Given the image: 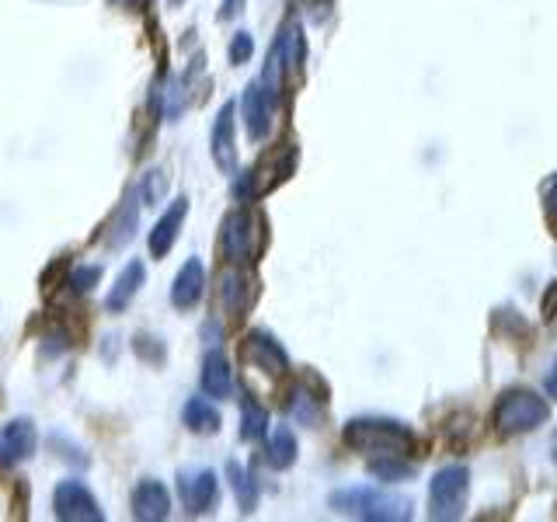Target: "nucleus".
Returning a JSON list of instances; mask_svg holds the SVG:
<instances>
[{
	"label": "nucleus",
	"instance_id": "nucleus-33",
	"mask_svg": "<svg viewBox=\"0 0 557 522\" xmlns=\"http://www.w3.org/2000/svg\"><path fill=\"white\" fill-rule=\"evenodd\" d=\"M554 463H557V439H554Z\"/></svg>",
	"mask_w": 557,
	"mask_h": 522
},
{
	"label": "nucleus",
	"instance_id": "nucleus-13",
	"mask_svg": "<svg viewBox=\"0 0 557 522\" xmlns=\"http://www.w3.org/2000/svg\"><path fill=\"white\" fill-rule=\"evenodd\" d=\"M206 293V269L199 258H188L182 272L174 275V286H171V307L174 310H191Z\"/></svg>",
	"mask_w": 557,
	"mask_h": 522
},
{
	"label": "nucleus",
	"instance_id": "nucleus-2",
	"mask_svg": "<svg viewBox=\"0 0 557 522\" xmlns=\"http://www.w3.org/2000/svg\"><path fill=\"white\" fill-rule=\"evenodd\" d=\"M331 509L352 519L366 522H405L411 519V498L394 495V492H380L370 484H356V487H342L327 498Z\"/></svg>",
	"mask_w": 557,
	"mask_h": 522
},
{
	"label": "nucleus",
	"instance_id": "nucleus-15",
	"mask_svg": "<svg viewBox=\"0 0 557 522\" xmlns=\"http://www.w3.org/2000/svg\"><path fill=\"white\" fill-rule=\"evenodd\" d=\"M188 216V199H174L168 209H164V216L153 223V231H150V254L153 258H164L171 248H174V240H178V231H182V223Z\"/></svg>",
	"mask_w": 557,
	"mask_h": 522
},
{
	"label": "nucleus",
	"instance_id": "nucleus-11",
	"mask_svg": "<svg viewBox=\"0 0 557 522\" xmlns=\"http://www.w3.org/2000/svg\"><path fill=\"white\" fill-rule=\"evenodd\" d=\"M234 115H237V101H226L216 115V122H213V133H209V153H213L216 167L226 174H234V167H237V147H234L237 122H234Z\"/></svg>",
	"mask_w": 557,
	"mask_h": 522
},
{
	"label": "nucleus",
	"instance_id": "nucleus-19",
	"mask_svg": "<svg viewBox=\"0 0 557 522\" xmlns=\"http://www.w3.org/2000/svg\"><path fill=\"white\" fill-rule=\"evenodd\" d=\"M202 390L209 397H231L234 394V376H231V365L220 352H209L206 362H202Z\"/></svg>",
	"mask_w": 557,
	"mask_h": 522
},
{
	"label": "nucleus",
	"instance_id": "nucleus-34",
	"mask_svg": "<svg viewBox=\"0 0 557 522\" xmlns=\"http://www.w3.org/2000/svg\"><path fill=\"white\" fill-rule=\"evenodd\" d=\"M171 4H174V8H178V4H185V0H171Z\"/></svg>",
	"mask_w": 557,
	"mask_h": 522
},
{
	"label": "nucleus",
	"instance_id": "nucleus-22",
	"mask_svg": "<svg viewBox=\"0 0 557 522\" xmlns=\"http://www.w3.org/2000/svg\"><path fill=\"white\" fill-rule=\"evenodd\" d=\"M265 460L272 470H289L296 463V435L278 425L272 435H269V446H265Z\"/></svg>",
	"mask_w": 557,
	"mask_h": 522
},
{
	"label": "nucleus",
	"instance_id": "nucleus-14",
	"mask_svg": "<svg viewBox=\"0 0 557 522\" xmlns=\"http://www.w3.org/2000/svg\"><path fill=\"white\" fill-rule=\"evenodd\" d=\"M168 512H171L168 487L161 481H153V477L139 481L136 492H133V515L139 522H157V519H168Z\"/></svg>",
	"mask_w": 557,
	"mask_h": 522
},
{
	"label": "nucleus",
	"instance_id": "nucleus-26",
	"mask_svg": "<svg viewBox=\"0 0 557 522\" xmlns=\"http://www.w3.org/2000/svg\"><path fill=\"white\" fill-rule=\"evenodd\" d=\"M168 191V178H164V171H150L147 178H144V188H139V199L144 202H157Z\"/></svg>",
	"mask_w": 557,
	"mask_h": 522
},
{
	"label": "nucleus",
	"instance_id": "nucleus-20",
	"mask_svg": "<svg viewBox=\"0 0 557 522\" xmlns=\"http://www.w3.org/2000/svg\"><path fill=\"white\" fill-rule=\"evenodd\" d=\"M220 300L231 318H244V310L251 303V278L240 272H226L223 286H220Z\"/></svg>",
	"mask_w": 557,
	"mask_h": 522
},
{
	"label": "nucleus",
	"instance_id": "nucleus-3",
	"mask_svg": "<svg viewBox=\"0 0 557 522\" xmlns=\"http://www.w3.org/2000/svg\"><path fill=\"white\" fill-rule=\"evenodd\" d=\"M265 220L255 209H234L223 220L220 231V251L231 265H244V261H258L261 248H265Z\"/></svg>",
	"mask_w": 557,
	"mask_h": 522
},
{
	"label": "nucleus",
	"instance_id": "nucleus-32",
	"mask_svg": "<svg viewBox=\"0 0 557 522\" xmlns=\"http://www.w3.org/2000/svg\"><path fill=\"white\" fill-rule=\"evenodd\" d=\"M237 4H240V0H226V4H223V17H234L237 14Z\"/></svg>",
	"mask_w": 557,
	"mask_h": 522
},
{
	"label": "nucleus",
	"instance_id": "nucleus-25",
	"mask_svg": "<svg viewBox=\"0 0 557 522\" xmlns=\"http://www.w3.org/2000/svg\"><path fill=\"white\" fill-rule=\"evenodd\" d=\"M370 474L380 481H405V477H411V463L405 457H373Z\"/></svg>",
	"mask_w": 557,
	"mask_h": 522
},
{
	"label": "nucleus",
	"instance_id": "nucleus-21",
	"mask_svg": "<svg viewBox=\"0 0 557 522\" xmlns=\"http://www.w3.org/2000/svg\"><path fill=\"white\" fill-rule=\"evenodd\" d=\"M269 435V411L258 405L255 397L240 400V439L244 443H258Z\"/></svg>",
	"mask_w": 557,
	"mask_h": 522
},
{
	"label": "nucleus",
	"instance_id": "nucleus-1",
	"mask_svg": "<svg viewBox=\"0 0 557 522\" xmlns=\"http://www.w3.org/2000/svg\"><path fill=\"white\" fill-rule=\"evenodd\" d=\"M342 439L348 449L366 452V457H411L418 439L405 422L394 418H352L342 428Z\"/></svg>",
	"mask_w": 557,
	"mask_h": 522
},
{
	"label": "nucleus",
	"instance_id": "nucleus-29",
	"mask_svg": "<svg viewBox=\"0 0 557 522\" xmlns=\"http://www.w3.org/2000/svg\"><path fill=\"white\" fill-rule=\"evenodd\" d=\"M101 278V269L98 265H87V269H74L70 272V286H74L77 293H87L95 283Z\"/></svg>",
	"mask_w": 557,
	"mask_h": 522
},
{
	"label": "nucleus",
	"instance_id": "nucleus-24",
	"mask_svg": "<svg viewBox=\"0 0 557 522\" xmlns=\"http://www.w3.org/2000/svg\"><path fill=\"white\" fill-rule=\"evenodd\" d=\"M133 226H136V199H126L122 202L115 213H112V220H109V226L104 231H112V237H109V248H122V244H129L133 240Z\"/></svg>",
	"mask_w": 557,
	"mask_h": 522
},
{
	"label": "nucleus",
	"instance_id": "nucleus-12",
	"mask_svg": "<svg viewBox=\"0 0 557 522\" xmlns=\"http://www.w3.org/2000/svg\"><path fill=\"white\" fill-rule=\"evenodd\" d=\"M39 449V432L32 418H14L0 432V463H25Z\"/></svg>",
	"mask_w": 557,
	"mask_h": 522
},
{
	"label": "nucleus",
	"instance_id": "nucleus-23",
	"mask_svg": "<svg viewBox=\"0 0 557 522\" xmlns=\"http://www.w3.org/2000/svg\"><path fill=\"white\" fill-rule=\"evenodd\" d=\"M226 477H231V487H234V495H237L240 512H255L258 509V484L251 477V470L240 467L237 460H231V463H226Z\"/></svg>",
	"mask_w": 557,
	"mask_h": 522
},
{
	"label": "nucleus",
	"instance_id": "nucleus-18",
	"mask_svg": "<svg viewBox=\"0 0 557 522\" xmlns=\"http://www.w3.org/2000/svg\"><path fill=\"white\" fill-rule=\"evenodd\" d=\"M182 418H185V428L196 432V435H216L223 425V418L213 408V400H206V397H188Z\"/></svg>",
	"mask_w": 557,
	"mask_h": 522
},
{
	"label": "nucleus",
	"instance_id": "nucleus-16",
	"mask_svg": "<svg viewBox=\"0 0 557 522\" xmlns=\"http://www.w3.org/2000/svg\"><path fill=\"white\" fill-rule=\"evenodd\" d=\"M144 278H147V269H144V261H129L126 269H122V275L115 278V286H112V293H109V300H104V307H109L112 313H119V310H126L133 300H136V293H139V286H144Z\"/></svg>",
	"mask_w": 557,
	"mask_h": 522
},
{
	"label": "nucleus",
	"instance_id": "nucleus-28",
	"mask_svg": "<svg viewBox=\"0 0 557 522\" xmlns=\"http://www.w3.org/2000/svg\"><path fill=\"white\" fill-rule=\"evenodd\" d=\"M255 52V39L248 32H237L234 42H231V63H248Z\"/></svg>",
	"mask_w": 557,
	"mask_h": 522
},
{
	"label": "nucleus",
	"instance_id": "nucleus-8",
	"mask_svg": "<svg viewBox=\"0 0 557 522\" xmlns=\"http://www.w3.org/2000/svg\"><path fill=\"white\" fill-rule=\"evenodd\" d=\"M178 495L188 515H209L220 501V477L213 470H182L178 477Z\"/></svg>",
	"mask_w": 557,
	"mask_h": 522
},
{
	"label": "nucleus",
	"instance_id": "nucleus-4",
	"mask_svg": "<svg viewBox=\"0 0 557 522\" xmlns=\"http://www.w3.org/2000/svg\"><path fill=\"white\" fill-rule=\"evenodd\" d=\"M550 418V405L547 397H540L533 390H505L498 408H495V428L502 435H522V432H533L540 425H547Z\"/></svg>",
	"mask_w": 557,
	"mask_h": 522
},
{
	"label": "nucleus",
	"instance_id": "nucleus-9",
	"mask_svg": "<svg viewBox=\"0 0 557 522\" xmlns=\"http://www.w3.org/2000/svg\"><path fill=\"white\" fill-rule=\"evenodd\" d=\"M272 112H275V98L261 87L258 80L244 87V98H240V115H244V129H248L251 144H261L269 139L272 129Z\"/></svg>",
	"mask_w": 557,
	"mask_h": 522
},
{
	"label": "nucleus",
	"instance_id": "nucleus-7",
	"mask_svg": "<svg viewBox=\"0 0 557 522\" xmlns=\"http://www.w3.org/2000/svg\"><path fill=\"white\" fill-rule=\"evenodd\" d=\"M52 512L63 522H104V512L98 498L91 495V487L74 477L57 484V492H52Z\"/></svg>",
	"mask_w": 557,
	"mask_h": 522
},
{
	"label": "nucleus",
	"instance_id": "nucleus-6",
	"mask_svg": "<svg viewBox=\"0 0 557 522\" xmlns=\"http://www.w3.org/2000/svg\"><path fill=\"white\" fill-rule=\"evenodd\" d=\"M467 495H470V470L463 463H449L443 470H435V477L429 484V515L435 522L460 519L467 509Z\"/></svg>",
	"mask_w": 557,
	"mask_h": 522
},
{
	"label": "nucleus",
	"instance_id": "nucleus-5",
	"mask_svg": "<svg viewBox=\"0 0 557 522\" xmlns=\"http://www.w3.org/2000/svg\"><path fill=\"white\" fill-rule=\"evenodd\" d=\"M304 63V28L289 22L283 32L275 35V42L269 49V63H265V74H261V87L278 101L283 87L289 77H296V70Z\"/></svg>",
	"mask_w": 557,
	"mask_h": 522
},
{
	"label": "nucleus",
	"instance_id": "nucleus-27",
	"mask_svg": "<svg viewBox=\"0 0 557 522\" xmlns=\"http://www.w3.org/2000/svg\"><path fill=\"white\" fill-rule=\"evenodd\" d=\"M157 338H150V335H136L133 338V352L139 356V359H147V362H164V345H153Z\"/></svg>",
	"mask_w": 557,
	"mask_h": 522
},
{
	"label": "nucleus",
	"instance_id": "nucleus-17",
	"mask_svg": "<svg viewBox=\"0 0 557 522\" xmlns=\"http://www.w3.org/2000/svg\"><path fill=\"white\" fill-rule=\"evenodd\" d=\"M286 414L293 418L296 425H307V428H313L321 422V414H324V390L321 394H313L310 387H296L293 394H289V405H286Z\"/></svg>",
	"mask_w": 557,
	"mask_h": 522
},
{
	"label": "nucleus",
	"instance_id": "nucleus-30",
	"mask_svg": "<svg viewBox=\"0 0 557 522\" xmlns=\"http://www.w3.org/2000/svg\"><path fill=\"white\" fill-rule=\"evenodd\" d=\"M544 387H547V397H557V362L550 365V373L544 380Z\"/></svg>",
	"mask_w": 557,
	"mask_h": 522
},
{
	"label": "nucleus",
	"instance_id": "nucleus-31",
	"mask_svg": "<svg viewBox=\"0 0 557 522\" xmlns=\"http://www.w3.org/2000/svg\"><path fill=\"white\" fill-rule=\"evenodd\" d=\"M547 202H550V213L557 216V178H554V185H550V196H547Z\"/></svg>",
	"mask_w": 557,
	"mask_h": 522
},
{
	"label": "nucleus",
	"instance_id": "nucleus-10",
	"mask_svg": "<svg viewBox=\"0 0 557 522\" xmlns=\"http://www.w3.org/2000/svg\"><path fill=\"white\" fill-rule=\"evenodd\" d=\"M244 359H248L251 365H258V370L269 373V376H283L289 370L286 348L278 345V338L269 335L265 327H255L251 335L244 338Z\"/></svg>",
	"mask_w": 557,
	"mask_h": 522
}]
</instances>
